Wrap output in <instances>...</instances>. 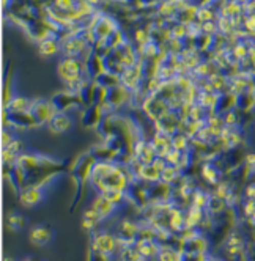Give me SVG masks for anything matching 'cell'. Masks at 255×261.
I'll return each mask as SVG.
<instances>
[{
  "mask_svg": "<svg viewBox=\"0 0 255 261\" xmlns=\"http://www.w3.org/2000/svg\"><path fill=\"white\" fill-rule=\"evenodd\" d=\"M90 182L96 189L98 194L106 192V191H112V189H120L126 191L130 181L120 167L109 164V162H99L96 164L92 170H90Z\"/></svg>",
  "mask_w": 255,
  "mask_h": 261,
  "instance_id": "cell-1",
  "label": "cell"
},
{
  "mask_svg": "<svg viewBox=\"0 0 255 261\" xmlns=\"http://www.w3.org/2000/svg\"><path fill=\"white\" fill-rule=\"evenodd\" d=\"M92 250L95 253H101V255H107V256L114 258L118 252V239H117L115 233H111L107 230L93 231Z\"/></svg>",
  "mask_w": 255,
  "mask_h": 261,
  "instance_id": "cell-2",
  "label": "cell"
},
{
  "mask_svg": "<svg viewBox=\"0 0 255 261\" xmlns=\"http://www.w3.org/2000/svg\"><path fill=\"white\" fill-rule=\"evenodd\" d=\"M92 208L98 216H99V219L104 222V220H107L109 217H112L114 214H115V211L118 210V206L115 203H112L111 200H109L106 195H103V194H96L95 195V198H93V201H92Z\"/></svg>",
  "mask_w": 255,
  "mask_h": 261,
  "instance_id": "cell-3",
  "label": "cell"
},
{
  "mask_svg": "<svg viewBox=\"0 0 255 261\" xmlns=\"http://www.w3.org/2000/svg\"><path fill=\"white\" fill-rule=\"evenodd\" d=\"M43 197H44L43 188H40L38 184L26 186V188L19 192V203L24 208H33L43 201Z\"/></svg>",
  "mask_w": 255,
  "mask_h": 261,
  "instance_id": "cell-4",
  "label": "cell"
},
{
  "mask_svg": "<svg viewBox=\"0 0 255 261\" xmlns=\"http://www.w3.org/2000/svg\"><path fill=\"white\" fill-rule=\"evenodd\" d=\"M54 239V231L46 225H35L29 231V241L36 247L47 246Z\"/></svg>",
  "mask_w": 255,
  "mask_h": 261,
  "instance_id": "cell-5",
  "label": "cell"
},
{
  "mask_svg": "<svg viewBox=\"0 0 255 261\" xmlns=\"http://www.w3.org/2000/svg\"><path fill=\"white\" fill-rule=\"evenodd\" d=\"M156 259L158 261H186V256L181 249H176L170 244H164L161 246V250Z\"/></svg>",
  "mask_w": 255,
  "mask_h": 261,
  "instance_id": "cell-6",
  "label": "cell"
},
{
  "mask_svg": "<svg viewBox=\"0 0 255 261\" xmlns=\"http://www.w3.org/2000/svg\"><path fill=\"white\" fill-rule=\"evenodd\" d=\"M207 211L205 210H200L195 208L192 204H189V208L185 214V222H186V228H198L200 223L203 222Z\"/></svg>",
  "mask_w": 255,
  "mask_h": 261,
  "instance_id": "cell-7",
  "label": "cell"
},
{
  "mask_svg": "<svg viewBox=\"0 0 255 261\" xmlns=\"http://www.w3.org/2000/svg\"><path fill=\"white\" fill-rule=\"evenodd\" d=\"M103 220L99 219V216L92 210L88 208L85 213H84V217H82V228L87 230V231H96L98 225Z\"/></svg>",
  "mask_w": 255,
  "mask_h": 261,
  "instance_id": "cell-8",
  "label": "cell"
},
{
  "mask_svg": "<svg viewBox=\"0 0 255 261\" xmlns=\"http://www.w3.org/2000/svg\"><path fill=\"white\" fill-rule=\"evenodd\" d=\"M180 176H181V169H178L176 165H167L166 169L161 172V182L170 186V184H175Z\"/></svg>",
  "mask_w": 255,
  "mask_h": 261,
  "instance_id": "cell-9",
  "label": "cell"
},
{
  "mask_svg": "<svg viewBox=\"0 0 255 261\" xmlns=\"http://www.w3.org/2000/svg\"><path fill=\"white\" fill-rule=\"evenodd\" d=\"M210 194L208 192H203V191H194L192 194V198H191V204L195 208H200V210H207L208 206V201H210Z\"/></svg>",
  "mask_w": 255,
  "mask_h": 261,
  "instance_id": "cell-10",
  "label": "cell"
},
{
  "mask_svg": "<svg viewBox=\"0 0 255 261\" xmlns=\"http://www.w3.org/2000/svg\"><path fill=\"white\" fill-rule=\"evenodd\" d=\"M202 176H203V179H207V182H210V184H213V186H217V184L221 182V181H219V178H221L219 170L214 169V167L210 165V164L203 165V169H202Z\"/></svg>",
  "mask_w": 255,
  "mask_h": 261,
  "instance_id": "cell-11",
  "label": "cell"
},
{
  "mask_svg": "<svg viewBox=\"0 0 255 261\" xmlns=\"http://www.w3.org/2000/svg\"><path fill=\"white\" fill-rule=\"evenodd\" d=\"M26 225V219L19 213H8L7 216V227L10 230H21Z\"/></svg>",
  "mask_w": 255,
  "mask_h": 261,
  "instance_id": "cell-12",
  "label": "cell"
},
{
  "mask_svg": "<svg viewBox=\"0 0 255 261\" xmlns=\"http://www.w3.org/2000/svg\"><path fill=\"white\" fill-rule=\"evenodd\" d=\"M50 123L56 126V129L59 130V133H63V130H66L69 127V124H71L66 117H52Z\"/></svg>",
  "mask_w": 255,
  "mask_h": 261,
  "instance_id": "cell-13",
  "label": "cell"
},
{
  "mask_svg": "<svg viewBox=\"0 0 255 261\" xmlns=\"http://www.w3.org/2000/svg\"><path fill=\"white\" fill-rule=\"evenodd\" d=\"M4 261H16V259H14V258H11V256H5V258H4Z\"/></svg>",
  "mask_w": 255,
  "mask_h": 261,
  "instance_id": "cell-14",
  "label": "cell"
},
{
  "mask_svg": "<svg viewBox=\"0 0 255 261\" xmlns=\"http://www.w3.org/2000/svg\"><path fill=\"white\" fill-rule=\"evenodd\" d=\"M22 261H36V259H33V258H26V259H22Z\"/></svg>",
  "mask_w": 255,
  "mask_h": 261,
  "instance_id": "cell-15",
  "label": "cell"
}]
</instances>
